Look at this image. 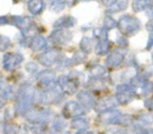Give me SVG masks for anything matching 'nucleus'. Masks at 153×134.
<instances>
[{
    "instance_id": "37998d69",
    "label": "nucleus",
    "mask_w": 153,
    "mask_h": 134,
    "mask_svg": "<svg viewBox=\"0 0 153 134\" xmlns=\"http://www.w3.org/2000/svg\"><path fill=\"white\" fill-rule=\"evenodd\" d=\"M10 20L7 19V17L5 16H0V25H5V24H9Z\"/></svg>"
},
{
    "instance_id": "1a4fd4ad",
    "label": "nucleus",
    "mask_w": 153,
    "mask_h": 134,
    "mask_svg": "<svg viewBox=\"0 0 153 134\" xmlns=\"http://www.w3.org/2000/svg\"><path fill=\"white\" fill-rule=\"evenodd\" d=\"M53 115V112L48 109H30L25 113V117L28 121H30L32 124H42L46 123Z\"/></svg>"
},
{
    "instance_id": "f03ea898",
    "label": "nucleus",
    "mask_w": 153,
    "mask_h": 134,
    "mask_svg": "<svg viewBox=\"0 0 153 134\" xmlns=\"http://www.w3.org/2000/svg\"><path fill=\"white\" fill-rule=\"evenodd\" d=\"M82 82V73L80 71L72 70L67 76H61L58 79V84L62 88L64 93L74 94Z\"/></svg>"
},
{
    "instance_id": "0eeeda50",
    "label": "nucleus",
    "mask_w": 153,
    "mask_h": 134,
    "mask_svg": "<svg viewBox=\"0 0 153 134\" xmlns=\"http://www.w3.org/2000/svg\"><path fill=\"white\" fill-rule=\"evenodd\" d=\"M136 96L135 87L131 83H124L117 86V94L115 98L117 103L121 105H126L130 103Z\"/></svg>"
},
{
    "instance_id": "4468645a",
    "label": "nucleus",
    "mask_w": 153,
    "mask_h": 134,
    "mask_svg": "<svg viewBox=\"0 0 153 134\" xmlns=\"http://www.w3.org/2000/svg\"><path fill=\"white\" fill-rule=\"evenodd\" d=\"M37 82L43 87H49L58 83V79L56 77V73L48 69L42 70L37 75Z\"/></svg>"
},
{
    "instance_id": "49530a36",
    "label": "nucleus",
    "mask_w": 153,
    "mask_h": 134,
    "mask_svg": "<svg viewBox=\"0 0 153 134\" xmlns=\"http://www.w3.org/2000/svg\"><path fill=\"white\" fill-rule=\"evenodd\" d=\"M76 134H94V132L87 131V130H81V131H78Z\"/></svg>"
},
{
    "instance_id": "dca6fc26",
    "label": "nucleus",
    "mask_w": 153,
    "mask_h": 134,
    "mask_svg": "<svg viewBox=\"0 0 153 134\" xmlns=\"http://www.w3.org/2000/svg\"><path fill=\"white\" fill-rule=\"evenodd\" d=\"M28 47L35 53H43L47 48V41L43 36L37 35V36L32 37Z\"/></svg>"
},
{
    "instance_id": "39448f33",
    "label": "nucleus",
    "mask_w": 153,
    "mask_h": 134,
    "mask_svg": "<svg viewBox=\"0 0 153 134\" xmlns=\"http://www.w3.org/2000/svg\"><path fill=\"white\" fill-rule=\"evenodd\" d=\"M10 24L17 27L21 32L22 36L25 37H30L32 33L37 30V26L35 25L34 21L30 18L23 16H12L10 18Z\"/></svg>"
},
{
    "instance_id": "20e7f679",
    "label": "nucleus",
    "mask_w": 153,
    "mask_h": 134,
    "mask_svg": "<svg viewBox=\"0 0 153 134\" xmlns=\"http://www.w3.org/2000/svg\"><path fill=\"white\" fill-rule=\"evenodd\" d=\"M117 28L124 36H134L142 28V23L136 17L130 15H124L117 21Z\"/></svg>"
},
{
    "instance_id": "7ed1b4c3",
    "label": "nucleus",
    "mask_w": 153,
    "mask_h": 134,
    "mask_svg": "<svg viewBox=\"0 0 153 134\" xmlns=\"http://www.w3.org/2000/svg\"><path fill=\"white\" fill-rule=\"evenodd\" d=\"M63 90L59 86V84H55L49 87H45L39 92L38 102L42 105L59 104L60 101L63 98Z\"/></svg>"
},
{
    "instance_id": "6ab92c4d",
    "label": "nucleus",
    "mask_w": 153,
    "mask_h": 134,
    "mask_svg": "<svg viewBox=\"0 0 153 134\" xmlns=\"http://www.w3.org/2000/svg\"><path fill=\"white\" fill-rule=\"evenodd\" d=\"M45 9L44 0H28L27 10L33 15H40Z\"/></svg>"
},
{
    "instance_id": "9b49d317",
    "label": "nucleus",
    "mask_w": 153,
    "mask_h": 134,
    "mask_svg": "<svg viewBox=\"0 0 153 134\" xmlns=\"http://www.w3.org/2000/svg\"><path fill=\"white\" fill-rule=\"evenodd\" d=\"M24 57L20 53H7L3 57V69L7 71H12L19 67L23 62Z\"/></svg>"
},
{
    "instance_id": "4be33fe9",
    "label": "nucleus",
    "mask_w": 153,
    "mask_h": 134,
    "mask_svg": "<svg viewBox=\"0 0 153 134\" xmlns=\"http://www.w3.org/2000/svg\"><path fill=\"white\" fill-rule=\"evenodd\" d=\"M153 4V0H133L132 1V10L135 13L146 11L149 7Z\"/></svg>"
},
{
    "instance_id": "b1692460",
    "label": "nucleus",
    "mask_w": 153,
    "mask_h": 134,
    "mask_svg": "<svg viewBox=\"0 0 153 134\" xmlns=\"http://www.w3.org/2000/svg\"><path fill=\"white\" fill-rule=\"evenodd\" d=\"M96 44L94 43V39L90 38V37H83L80 42V47H81V50L85 51L86 53H91L92 49L96 47Z\"/></svg>"
},
{
    "instance_id": "3c124183",
    "label": "nucleus",
    "mask_w": 153,
    "mask_h": 134,
    "mask_svg": "<svg viewBox=\"0 0 153 134\" xmlns=\"http://www.w3.org/2000/svg\"><path fill=\"white\" fill-rule=\"evenodd\" d=\"M61 134H71L70 132H68V131H66V132H63V133H61Z\"/></svg>"
},
{
    "instance_id": "a18cd8bd",
    "label": "nucleus",
    "mask_w": 153,
    "mask_h": 134,
    "mask_svg": "<svg viewBox=\"0 0 153 134\" xmlns=\"http://www.w3.org/2000/svg\"><path fill=\"white\" fill-rule=\"evenodd\" d=\"M101 1H102V3L105 5V7H110L113 2H114L115 0H101Z\"/></svg>"
},
{
    "instance_id": "a878e982",
    "label": "nucleus",
    "mask_w": 153,
    "mask_h": 134,
    "mask_svg": "<svg viewBox=\"0 0 153 134\" xmlns=\"http://www.w3.org/2000/svg\"><path fill=\"white\" fill-rule=\"evenodd\" d=\"M87 59V53L83 50H76V53H74L72 58L70 59L71 61V65H80L83 62H85V60Z\"/></svg>"
},
{
    "instance_id": "c03bdc74",
    "label": "nucleus",
    "mask_w": 153,
    "mask_h": 134,
    "mask_svg": "<svg viewBox=\"0 0 153 134\" xmlns=\"http://www.w3.org/2000/svg\"><path fill=\"white\" fill-rule=\"evenodd\" d=\"M146 28H147V30H149L150 33L153 32V19L149 20L148 23L146 24Z\"/></svg>"
},
{
    "instance_id": "473e14b6",
    "label": "nucleus",
    "mask_w": 153,
    "mask_h": 134,
    "mask_svg": "<svg viewBox=\"0 0 153 134\" xmlns=\"http://www.w3.org/2000/svg\"><path fill=\"white\" fill-rule=\"evenodd\" d=\"M11 44H12L11 39L9 37L0 35V53H3V51L7 50V48L11 46Z\"/></svg>"
},
{
    "instance_id": "a211bd4d",
    "label": "nucleus",
    "mask_w": 153,
    "mask_h": 134,
    "mask_svg": "<svg viewBox=\"0 0 153 134\" xmlns=\"http://www.w3.org/2000/svg\"><path fill=\"white\" fill-rule=\"evenodd\" d=\"M76 24V19L72 16H63L53 23L55 28H71Z\"/></svg>"
},
{
    "instance_id": "f3484780",
    "label": "nucleus",
    "mask_w": 153,
    "mask_h": 134,
    "mask_svg": "<svg viewBox=\"0 0 153 134\" xmlns=\"http://www.w3.org/2000/svg\"><path fill=\"white\" fill-rule=\"evenodd\" d=\"M79 103L84 107L85 109H91L94 108L96 106V100H94V96L91 94V92L89 91H80L76 96Z\"/></svg>"
},
{
    "instance_id": "de8ad7c7",
    "label": "nucleus",
    "mask_w": 153,
    "mask_h": 134,
    "mask_svg": "<svg viewBox=\"0 0 153 134\" xmlns=\"http://www.w3.org/2000/svg\"><path fill=\"white\" fill-rule=\"evenodd\" d=\"M74 1H76V2H88L90 0H74Z\"/></svg>"
},
{
    "instance_id": "7c9ffc66",
    "label": "nucleus",
    "mask_w": 153,
    "mask_h": 134,
    "mask_svg": "<svg viewBox=\"0 0 153 134\" xmlns=\"http://www.w3.org/2000/svg\"><path fill=\"white\" fill-rule=\"evenodd\" d=\"M137 119L143 125H153V114H151V113H142L138 115Z\"/></svg>"
},
{
    "instance_id": "ea45409f",
    "label": "nucleus",
    "mask_w": 153,
    "mask_h": 134,
    "mask_svg": "<svg viewBox=\"0 0 153 134\" xmlns=\"http://www.w3.org/2000/svg\"><path fill=\"white\" fill-rule=\"evenodd\" d=\"M152 47H153V32L150 33V35H149V38H148L147 45H146V49L147 50H150Z\"/></svg>"
},
{
    "instance_id": "f257e3e1",
    "label": "nucleus",
    "mask_w": 153,
    "mask_h": 134,
    "mask_svg": "<svg viewBox=\"0 0 153 134\" xmlns=\"http://www.w3.org/2000/svg\"><path fill=\"white\" fill-rule=\"evenodd\" d=\"M35 98V89L33 85L25 83L21 85L17 93L16 98V112L19 115H25L28 110L32 109Z\"/></svg>"
},
{
    "instance_id": "2f4dec72",
    "label": "nucleus",
    "mask_w": 153,
    "mask_h": 134,
    "mask_svg": "<svg viewBox=\"0 0 153 134\" xmlns=\"http://www.w3.org/2000/svg\"><path fill=\"white\" fill-rule=\"evenodd\" d=\"M94 36L96 37L98 40L101 39H108V30L105 27H97L94 30Z\"/></svg>"
},
{
    "instance_id": "9d476101",
    "label": "nucleus",
    "mask_w": 153,
    "mask_h": 134,
    "mask_svg": "<svg viewBox=\"0 0 153 134\" xmlns=\"http://www.w3.org/2000/svg\"><path fill=\"white\" fill-rule=\"evenodd\" d=\"M86 112V109L76 101H69L65 104L63 108L64 118H74V117L82 116Z\"/></svg>"
},
{
    "instance_id": "603ef678",
    "label": "nucleus",
    "mask_w": 153,
    "mask_h": 134,
    "mask_svg": "<svg viewBox=\"0 0 153 134\" xmlns=\"http://www.w3.org/2000/svg\"><path fill=\"white\" fill-rule=\"evenodd\" d=\"M151 56H152V62H153V51H152V55H151Z\"/></svg>"
},
{
    "instance_id": "8fccbe9b",
    "label": "nucleus",
    "mask_w": 153,
    "mask_h": 134,
    "mask_svg": "<svg viewBox=\"0 0 153 134\" xmlns=\"http://www.w3.org/2000/svg\"><path fill=\"white\" fill-rule=\"evenodd\" d=\"M2 107H3V102L1 100H0V109L2 108Z\"/></svg>"
},
{
    "instance_id": "bb28decb",
    "label": "nucleus",
    "mask_w": 153,
    "mask_h": 134,
    "mask_svg": "<svg viewBox=\"0 0 153 134\" xmlns=\"http://www.w3.org/2000/svg\"><path fill=\"white\" fill-rule=\"evenodd\" d=\"M90 78H105L106 69L101 65H94L89 68Z\"/></svg>"
},
{
    "instance_id": "58836bf2",
    "label": "nucleus",
    "mask_w": 153,
    "mask_h": 134,
    "mask_svg": "<svg viewBox=\"0 0 153 134\" xmlns=\"http://www.w3.org/2000/svg\"><path fill=\"white\" fill-rule=\"evenodd\" d=\"M144 106L146 107L148 110L153 111V98H146L144 102Z\"/></svg>"
},
{
    "instance_id": "2eb2a0df",
    "label": "nucleus",
    "mask_w": 153,
    "mask_h": 134,
    "mask_svg": "<svg viewBox=\"0 0 153 134\" xmlns=\"http://www.w3.org/2000/svg\"><path fill=\"white\" fill-rule=\"evenodd\" d=\"M125 60V53L123 51H120L115 49L114 51L110 53L108 57L105 60V64L108 68H117L121 65Z\"/></svg>"
},
{
    "instance_id": "f704fd0d",
    "label": "nucleus",
    "mask_w": 153,
    "mask_h": 134,
    "mask_svg": "<svg viewBox=\"0 0 153 134\" xmlns=\"http://www.w3.org/2000/svg\"><path fill=\"white\" fill-rule=\"evenodd\" d=\"M14 96L13 88L12 86H5L1 91H0V98L2 100H10Z\"/></svg>"
},
{
    "instance_id": "c756f323",
    "label": "nucleus",
    "mask_w": 153,
    "mask_h": 134,
    "mask_svg": "<svg viewBox=\"0 0 153 134\" xmlns=\"http://www.w3.org/2000/svg\"><path fill=\"white\" fill-rule=\"evenodd\" d=\"M117 26V22L113 19L111 16H106L104 18V21H103V27H105L107 30H113Z\"/></svg>"
},
{
    "instance_id": "423d86ee",
    "label": "nucleus",
    "mask_w": 153,
    "mask_h": 134,
    "mask_svg": "<svg viewBox=\"0 0 153 134\" xmlns=\"http://www.w3.org/2000/svg\"><path fill=\"white\" fill-rule=\"evenodd\" d=\"M100 121L106 125H125L129 121V116L123 114L120 110L111 109L100 114Z\"/></svg>"
},
{
    "instance_id": "4c0bfd02",
    "label": "nucleus",
    "mask_w": 153,
    "mask_h": 134,
    "mask_svg": "<svg viewBox=\"0 0 153 134\" xmlns=\"http://www.w3.org/2000/svg\"><path fill=\"white\" fill-rule=\"evenodd\" d=\"M25 70L30 73V75H34L38 71V65L34 62H28V63L25 64Z\"/></svg>"
},
{
    "instance_id": "cd10ccee",
    "label": "nucleus",
    "mask_w": 153,
    "mask_h": 134,
    "mask_svg": "<svg viewBox=\"0 0 153 134\" xmlns=\"http://www.w3.org/2000/svg\"><path fill=\"white\" fill-rule=\"evenodd\" d=\"M66 126H67V124H66L65 119L61 118V117H57V118L53 119L51 127H53V130L56 133H60V132H62L65 129Z\"/></svg>"
},
{
    "instance_id": "e433bc0d",
    "label": "nucleus",
    "mask_w": 153,
    "mask_h": 134,
    "mask_svg": "<svg viewBox=\"0 0 153 134\" xmlns=\"http://www.w3.org/2000/svg\"><path fill=\"white\" fill-rule=\"evenodd\" d=\"M115 43H117L121 48H125V47L128 46V40H127V38H126V36H124V35H119V36H117V38H115Z\"/></svg>"
},
{
    "instance_id": "a19ab883",
    "label": "nucleus",
    "mask_w": 153,
    "mask_h": 134,
    "mask_svg": "<svg viewBox=\"0 0 153 134\" xmlns=\"http://www.w3.org/2000/svg\"><path fill=\"white\" fill-rule=\"evenodd\" d=\"M107 134H129L125 131V130H122V129H111L108 131Z\"/></svg>"
},
{
    "instance_id": "c9c22d12",
    "label": "nucleus",
    "mask_w": 153,
    "mask_h": 134,
    "mask_svg": "<svg viewBox=\"0 0 153 134\" xmlns=\"http://www.w3.org/2000/svg\"><path fill=\"white\" fill-rule=\"evenodd\" d=\"M140 91H142L143 96H149V94L153 93V82L147 81L143 85V87H140Z\"/></svg>"
},
{
    "instance_id": "f8f14e48",
    "label": "nucleus",
    "mask_w": 153,
    "mask_h": 134,
    "mask_svg": "<svg viewBox=\"0 0 153 134\" xmlns=\"http://www.w3.org/2000/svg\"><path fill=\"white\" fill-rule=\"evenodd\" d=\"M61 53L59 49L56 48H51L44 50L43 53H41L40 56H38V61L42 64L45 67H51L53 64H57L58 60L61 57Z\"/></svg>"
},
{
    "instance_id": "09e8293b",
    "label": "nucleus",
    "mask_w": 153,
    "mask_h": 134,
    "mask_svg": "<svg viewBox=\"0 0 153 134\" xmlns=\"http://www.w3.org/2000/svg\"><path fill=\"white\" fill-rule=\"evenodd\" d=\"M2 88H3V82H2V81H0V91L2 90Z\"/></svg>"
},
{
    "instance_id": "ddd939ff",
    "label": "nucleus",
    "mask_w": 153,
    "mask_h": 134,
    "mask_svg": "<svg viewBox=\"0 0 153 134\" xmlns=\"http://www.w3.org/2000/svg\"><path fill=\"white\" fill-rule=\"evenodd\" d=\"M117 104H119V103H117V98H115V96H105V98H101L99 102L96 103L94 110L98 113H103V112H105V111L114 109Z\"/></svg>"
},
{
    "instance_id": "412c9836",
    "label": "nucleus",
    "mask_w": 153,
    "mask_h": 134,
    "mask_svg": "<svg viewBox=\"0 0 153 134\" xmlns=\"http://www.w3.org/2000/svg\"><path fill=\"white\" fill-rule=\"evenodd\" d=\"M128 7V0H115L114 2L108 7L107 13L108 14H115L119 12L125 11Z\"/></svg>"
},
{
    "instance_id": "72a5a7b5",
    "label": "nucleus",
    "mask_w": 153,
    "mask_h": 134,
    "mask_svg": "<svg viewBox=\"0 0 153 134\" xmlns=\"http://www.w3.org/2000/svg\"><path fill=\"white\" fill-rule=\"evenodd\" d=\"M32 131L34 132V134H46L47 127H46V125H45V123L33 124Z\"/></svg>"
},
{
    "instance_id": "c85d7f7f",
    "label": "nucleus",
    "mask_w": 153,
    "mask_h": 134,
    "mask_svg": "<svg viewBox=\"0 0 153 134\" xmlns=\"http://www.w3.org/2000/svg\"><path fill=\"white\" fill-rule=\"evenodd\" d=\"M132 131L134 134H153V128H146L140 124H133Z\"/></svg>"
},
{
    "instance_id": "6e6552de",
    "label": "nucleus",
    "mask_w": 153,
    "mask_h": 134,
    "mask_svg": "<svg viewBox=\"0 0 153 134\" xmlns=\"http://www.w3.org/2000/svg\"><path fill=\"white\" fill-rule=\"evenodd\" d=\"M72 40V33L67 28H55L48 37V41L53 45L63 46Z\"/></svg>"
},
{
    "instance_id": "5701e85b",
    "label": "nucleus",
    "mask_w": 153,
    "mask_h": 134,
    "mask_svg": "<svg viewBox=\"0 0 153 134\" xmlns=\"http://www.w3.org/2000/svg\"><path fill=\"white\" fill-rule=\"evenodd\" d=\"M70 126H71V128H74V129L81 131V130H87L88 127H89V123H88V121L85 117L78 116L72 119L71 123H70Z\"/></svg>"
},
{
    "instance_id": "79ce46f5",
    "label": "nucleus",
    "mask_w": 153,
    "mask_h": 134,
    "mask_svg": "<svg viewBox=\"0 0 153 134\" xmlns=\"http://www.w3.org/2000/svg\"><path fill=\"white\" fill-rule=\"evenodd\" d=\"M146 15L149 19H153V4L146 10Z\"/></svg>"
},
{
    "instance_id": "393cba45",
    "label": "nucleus",
    "mask_w": 153,
    "mask_h": 134,
    "mask_svg": "<svg viewBox=\"0 0 153 134\" xmlns=\"http://www.w3.org/2000/svg\"><path fill=\"white\" fill-rule=\"evenodd\" d=\"M68 0H51L49 1V11L53 13H60L66 7Z\"/></svg>"
},
{
    "instance_id": "aec40b11",
    "label": "nucleus",
    "mask_w": 153,
    "mask_h": 134,
    "mask_svg": "<svg viewBox=\"0 0 153 134\" xmlns=\"http://www.w3.org/2000/svg\"><path fill=\"white\" fill-rule=\"evenodd\" d=\"M110 49V41L108 39H101L98 41L94 47V51L98 56H104L109 53Z\"/></svg>"
}]
</instances>
